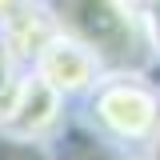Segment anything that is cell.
<instances>
[{"instance_id":"obj_1","label":"cell","mask_w":160,"mask_h":160,"mask_svg":"<svg viewBox=\"0 0 160 160\" xmlns=\"http://www.w3.org/2000/svg\"><path fill=\"white\" fill-rule=\"evenodd\" d=\"M80 104L88 132L132 160L160 136V84L144 68H108Z\"/></svg>"},{"instance_id":"obj_2","label":"cell","mask_w":160,"mask_h":160,"mask_svg":"<svg viewBox=\"0 0 160 160\" xmlns=\"http://www.w3.org/2000/svg\"><path fill=\"white\" fill-rule=\"evenodd\" d=\"M60 32L88 44L104 68H144L152 72V52L144 40L140 8L132 0H44Z\"/></svg>"},{"instance_id":"obj_3","label":"cell","mask_w":160,"mask_h":160,"mask_svg":"<svg viewBox=\"0 0 160 160\" xmlns=\"http://www.w3.org/2000/svg\"><path fill=\"white\" fill-rule=\"evenodd\" d=\"M28 68H32L44 84H52L64 100H84L100 84V76L108 72L104 60H100L88 44H80L76 36H68V32H60V28L44 40V48L32 56Z\"/></svg>"},{"instance_id":"obj_4","label":"cell","mask_w":160,"mask_h":160,"mask_svg":"<svg viewBox=\"0 0 160 160\" xmlns=\"http://www.w3.org/2000/svg\"><path fill=\"white\" fill-rule=\"evenodd\" d=\"M64 108H68V100L28 68L24 80H20L16 100L8 108V116L0 120V132L16 136V140H28V144H52L64 132V124H68Z\"/></svg>"},{"instance_id":"obj_5","label":"cell","mask_w":160,"mask_h":160,"mask_svg":"<svg viewBox=\"0 0 160 160\" xmlns=\"http://www.w3.org/2000/svg\"><path fill=\"white\" fill-rule=\"evenodd\" d=\"M24 64L16 60V52L4 44V36H0V120L8 116V108H12V100H16L20 92V80H24Z\"/></svg>"},{"instance_id":"obj_6","label":"cell","mask_w":160,"mask_h":160,"mask_svg":"<svg viewBox=\"0 0 160 160\" xmlns=\"http://www.w3.org/2000/svg\"><path fill=\"white\" fill-rule=\"evenodd\" d=\"M140 24H144V40L152 52V68L160 64V0H144L140 4Z\"/></svg>"},{"instance_id":"obj_7","label":"cell","mask_w":160,"mask_h":160,"mask_svg":"<svg viewBox=\"0 0 160 160\" xmlns=\"http://www.w3.org/2000/svg\"><path fill=\"white\" fill-rule=\"evenodd\" d=\"M16 4H20V0H0V20L12 16V12H16Z\"/></svg>"},{"instance_id":"obj_8","label":"cell","mask_w":160,"mask_h":160,"mask_svg":"<svg viewBox=\"0 0 160 160\" xmlns=\"http://www.w3.org/2000/svg\"><path fill=\"white\" fill-rule=\"evenodd\" d=\"M132 4H136V8H140V4H144V0H132Z\"/></svg>"}]
</instances>
